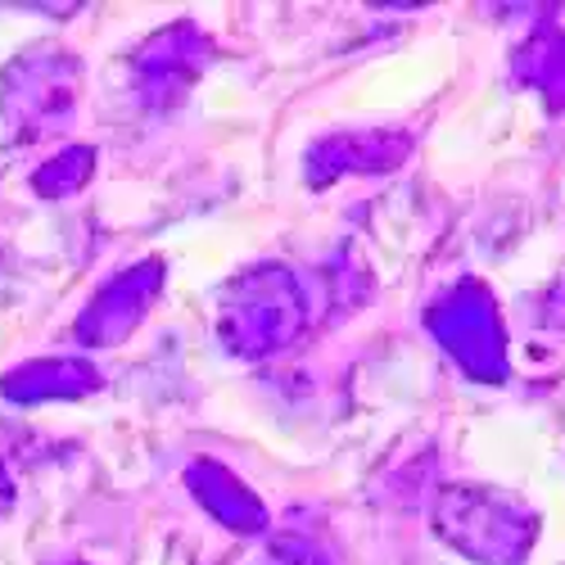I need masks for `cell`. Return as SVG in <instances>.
<instances>
[{
	"instance_id": "6da1fadb",
	"label": "cell",
	"mask_w": 565,
	"mask_h": 565,
	"mask_svg": "<svg viewBox=\"0 0 565 565\" xmlns=\"http://www.w3.org/2000/svg\"><path fill=\"white\" fill-rule=\"evenodd\" d=\"M303 331V290L286 267H254L222 303V340L241 358H267Z\"/></svg>"
},
{
	"instance_id": "7a4b0ae2",
	"label": "cell",
	"mask_w": 565,
	"mask_h": 565,
	"mask_svg": "<svg viewBox=\"0 0 565 565\" xmlns=\"http://www.w3.org/2000/svg\"><path fill=\"white\" fill-rule=\"evenodd\" d=\"M77 96V60L55 45L23 51L0 77V118L14 140H41L68 122Z\"/></svg>"
},
{
	"instance_id": "3957f363",
	"label": "cell",
	"mask_w": 565,
	"mask_h": 565,
	"mask_svg": "<svg viewBox=\"0 0 565 565\" xmlns=\"http://www.w3.org/2000/svg\"><path fill=\"white\" fill-rule=\"evenodd\" d=\"M435 521L448 543L484 565H515L530 543V515L484 489H448Z\"/></svg>"
},
{
	"instance_id": "277c9868",
	"label": "cell",
	"mask_w": 565,
	"mask_h": 565,
	"mask_svg": "<svg viewBox=\"0 0 565 565\" xmlns=\"http://www.w3.org/2000/svg\"><path fill=\"white\" fill-rule=\"evenodd\" d=\"M430 331L444 340V349L470 371V375H502V340H498V317L484 290L466 286L452 299H444L430 312Z\"/></svg>"
},
{
	"instance_id": "5b68a950",
	"label": "cell",
	"mask_w": 565,
	"mask_h": 565,
	"mask_svg": "<svg viewBox=\"0 0 565 565\" xmlns=\"http://www.w3.org/2000/svg\"><path fill=\"white\" fill-rule=\"evenodd\" d=\"M163 286V267L159 263H140L122 276H114L109 286L90 299V308L77 317L73 326V335L86 344V349H105V344H118L131 326L146 317L150 299L159 295Z\"/></svg>"
},
{
	"instance_id": "8992f818",
	"label": "cell",
	"mask_w": 565,
	"mask_h": 565,
	"mask_svg": "<svg viewBox=\"0 0 565 565\" xmlns=\"http://www.w3.org/2000/svg\"><path fill=\"white\" fill-rule=\"evenodd\" d=\"M204 64V41L191 28H172L163 36H154L146 51L136 55V73H140V90L150 96V105H168V96L191 86V77Z\"/></svg>"
},
{
	"instance_id": "52a82bcc",
	"label": "cell",
	"mask_w": 565,
	"mask_h": 565,
	"mask_svg": "<svg viewBox=\"0 0 565 565\" xmlns=\"http://www.w3.org/2000/svg\"><path fill=\"white\" fill-rule=\"evenodd\" d=\"M90 390H100V375L90 362H77V358H51V362H28L19 371H10L0 381V394L10 403L28 407V403H68V398H86Z\"/></svg>"
},
{
	"instance_id": "ba28073f",
	"label": "cell",
	"mask_w": 565,
	"mask_h": 565,
	"mask_svg": "<svg viewBox=\"0 0 565 565\" xmlns=\"http://www.w3.org/2000/svg\"><path fill=\"white\" fill-rule=\"evenodd\" d=\"M191 489H195V498L217 515V521H222V525H231V530L254 534V530H263V525H267L263 502H258L241 480H235V476H226L222 466H213V461L191 466Z\"/></svg>"
},
{
	"instance_id": "9c48e42d",
	"label": "cell",
	"mask_w": 565,
	"mask_h": 565,
	"mask_svg": "<svg viewBox=\"0 0 565 565\" xmlns=\"http://www.w3.org/2000/svg\"><path fill=\"white\" fill-rule=\"evenodd\" d=\"M90 168H96V150L73 146V150H64V154H55L51 163H41V168L32 172V185H36V195L60 200V195L82 191L86 177H90Z\"/></svg>"
},
{
	"instance_id": "30bf717a",
	"label": "cell",
	"mask_w": 565,
	"mask_h": 565,
	"mask_svg": "<svg viewBox=\"0 0 565 565\" xmlns=\"http://www.w3.org/2000/svg\"><path fill=\"white\" fill-rule=\"evenodd\" d=\"M263 565H326L321 556H312L308 547H299V543H276L271 552H267V561Z\"/></svg>"
},
{
	"instance_id": "8fae6325",
	"label": "cell",
	"mask_w": 565,
	"mask_h": 565,
	"mask_svg": "<svg viewBox=\"0 0 565 565\" xmlns=\"http://www.w3.org/2000/svg\"><path fill=\"white\" fill-rule=\"evenodd\" d=\"M14 507V480H10V470H6V461H0V515H6Z\"/></svg>"
},
{
	"instance_id": "7c38bea8",
	"label": "cell",
	"mask_w": 565,
	"mask_h": 565,
	"mask_svg": "<svg viewBox=\"0 0 565 565\" xmlns=\"http://www.w3.org/2000/svg\"><path fill=\"white\" fill-rule=\"evenodd\" d=\"M68 565H77V561H68Z\"/></svg>"
}]
</instances>
